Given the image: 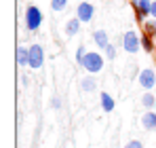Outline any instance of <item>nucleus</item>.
Masks as SVG:
<instances>
[{
  "instance_id": "1",
  "label": "nucleus",
  "mask_w": 156,
  "mask_h": 148,
  "mask_svg": "<svg viewBox=\"0 0 156 148\" xmlns=\"http://www.w3.org/2000/svg\"><path fill=\"white\" fill-rule=\"evenodd\" d=\"M80 66L89 74L101 72V70H104V55H99V53H95V51H89V53L84 55V59H82Z\"/></svg>"
},
{
  "instance_id": "2",
  "label": "nucleus",
  "mask_w": 156,
  "mask_h": 148,
  "mask_svg": "<svg viewBox=\"0 0 156 148\" xmlns=\"http://www.w3.org/2000/svg\"><path fill=\"white\" fill-rule=\"evenodd\" d=\"M42 11L36 6V4H27L26 9V28L27 32H36L40 25H42Z\"/></svg>"
},
{
  "instance_id": "3",
  "label": "nucleus",
  "mask_w": 156,
  "mask_h": 148,
  "mask_svg": "<svg viewBox=\"0 0 156 148\" xmlns=\"http://www.w3.org/2000/svg\"><path fill=\"white\" fill-rule=\"evenodd\" d=\"M122 49L127 51V53H131V55L141 49V36L135 30H127L125 32V36H122Z\"/></svg>"
},
{
  "instance_id": "4",
  "label": "nucleus",
  "mask_w": 156,
  "mask_h": 148,
  "mask_svg": "<svg viewBox=\"0 0 156 148\" xmlns=\"http://www.w3.org/2000/svg\"><path fill=\"white\" fill-rule=\"evenodd\" d=\"M42 64H44V49H42V45H30V61H27V68H32V70H38V68H42Z\"/></svg>"
},
{
  "instance_id": "5",
  "label": "nucleus",
  "mask_w": 156,
  "mask_h": 148,
  "mask_svg": "<svg viewBox=\"0 0 156 148\" xmlns=\"http://www.w3.org/2000/svg\"><path fill=\"white\" fill-rule=\"evenodd\" d=\"M131 4L135 6L139 24H144V19H148V17H152V0H133Z\"/></svg>"
},
{
  "instance_id": "6",
  "label": "nucleus",
  "mask_w": 156,
  "mask_h": 148,
  "mask_svg": "<svg viewBox=\"0 0 156 148\" xmlns=\"http://www.w3.org/2000/svg\"><path fill=\"white\" fill-rule=\"evenodd\" d=\"M137 80H139V85H141L146 91L154 89L156 87V70L154 68H144L141 72L137 74Z\"/></svg>"
},
{
  "instance_id": "7",
  "label": "nucleus",
  "mask_w": 156,
  "mask_h": 148,
  "mask_svg": "<svg viewBox=\"0 0 156 148\" xmlns=\"http://www.w3.org/2000/svg\"><path fill=\"white\" fill-rule=\"evenodd\" d=\"M93 15H95V6L91 4V2H80L76 6V17L82 21V24H89V21H93Z\"/></svg>"
},
{
  "instance_id": "8",
  "label": "nucleus",
  "mask_w": 156,
  "mask_h": 148,
  "mask_svg": "<svg viewBox=\"0 0 156 148\" xmlns=\"http://www.w3.org/2000/svg\"><path fill=\"white\" fill-rule=\"evenodd\" d=\"M141 125H144V129L154 131V129H156V112H154V110H146V112H144V117H141Z\"/></svg>"
},
{
  "instance_id": "9",
  "label": "nucleus",
  "mask_w": 156,
  "mask_h": 148,
  "mask_svg": "<svg viewBox=\"0 0 156 148\" xmlns=\"http://www.w3.org/2000/svg\"><path fill=\"white\" fill-rule=\"evenodd\" d=\"M15 57H17V64H19L21 68H26L27 61H30V47H23V45H19V47L15 49Z\"/></svg>"
},
{
  "instance_id": "10",
  "label": "nucleus",
  "mask_w": 156,
  "mask_h": 148,
  "mask_svg": "<svg viewBox=\"0 0 156 148\" xmlns=\"http://www.w3.org/2000/svg\"><path fill=\"white\" fill-rule=\"evenodd\" d=\"M110 38H108V34H105V30H95L93 32V43L99 47V49H105L110 43H108Z\"/></svg>"
},
{
  "instance_id": "11",
  "label": "nucleus",
  "mask_w": 156,
  "mask_h": 148,
  "mask_svg": "<svg viewBox=\"0 0 156 148\" xmlns=\"http://www.w3.org/2000/svg\"><path fill=\"white\" fill-rule=\"evenodd\" d=\"M141 47H144V51H146V53H154V51H156V40H154V36L146 32V34L141 36Z\"/></svg>"
},
{
  "instance_id": "12",
  "label": "nucleus",
  "mask_w": 156,
  "mask_h": 148,
  "mask_svg": "<svg viewBox=\"0 0 156 148\" xmlns=\"http://www.w3.org/2000/svg\"><path fill=\"white\" fill-rule=\"evenodd\" d=\"M80 87H82V91H87V93L95 91V89H97V80H95V76H93V74L84 76V78L80 80Z\"/></svg>"
},
{
  "instance_id": "13",
  "label": "nucleus",
  "mask_w": 156,
  "mask_h": 148,
  "mask_svg": "<svg viewBox=\"0 0 156 148\" xmlns=\"http://www.w3.org/2000/svg\"><path fill=\"white\" fill-rule=\"evenodd\" d=\"M80 24H82V21H80L78 17H72V19L66 24V34H68V36H76L78 32H80Z\"/></svg>"
},
{
  "instance_id": "14",
  "label": "nucleus",
  "mask_w": 156,
  "mask_h": 148,
  "mask_svg": "<svg viewBox=\"0 0 156 148\" xmlns=\"http://www.w3.org/2000/svg\"><path fill=\"white\" fill-rule=\"evenodd\" d=\"M99 104H101V110H104V112H112V110H114V99L110 98V93H101V95H99Z\"/></svg>"
},
{
  "instance_id": "15",
  "label": "nucleus",
  "mask_w": 156,
  "mask_h": 148,
  "mask_svg": "<svg viewBox=\"0 0 156 148\" xmlns=\"http://www.w3.org/2000/svg\"><path fill=\"white\" fill-rule=\"evenodd\" d=\"M141 106L148 108V110L154 108V106H156V95H154V93H150V91H146V93L141 95Z\"/></svg>"
},
{
  "instance_id": "16",
  "label": "nucleus",
  "mask_w": 156,
  "mask_h": 148,
  "mask_svg": "<svg viewBox=\"0 0 156 148\" xmlns=\"http://www.w3.org/2000/svg\"><path fill=\"white\" fill-rule=\"evenodd\" d=\"M51 9L55 11V13L66 11V9H68V0H51Z\"/></svg>"
},
{
  "instance_id": "17",
  "label": "nucleus",
  "mask_w": 156,
  "mask_h": 148,
  "mask_svg": "<svg viewBox=\"0 0 156 148\" xmlns=\"http://www.w3.org/2000/svg\"><path fill=\"white\" fill-rule=\"evenodd\" d=\"M105 57H108V59H110V61H112V59H114V57H116V47H114V45H112V43H110V45H108V47H105Z\"/></svg>"
},
{
  "instance_id": "18",
  "label": "nucleus",
  "mask_w": 156,
  "mask_h": 148,
  "mask_svg": "<svg viewBox=\"0 0 156 148\" xmlns=\"http://www.w3.org/2000/svg\"><path fill=\"white\" fill-rule=\"evenodd\" d=\"M87 53H89V51L84 49L82 45H80V47H78V49H76V61H78V66L82 64V59H84V55H87Z\"/></svg>"
},
{
  "instance_id": "19",
  "label": "nucleus",
  "mask_w": 156,
  "mask_h": 148,
  "mask_svg": "<svg viewBox=\"0 0 156 148\" xmlns=\"http://www.w3.org/2000/svg\"><path fill=\"white\" fill-rule=\"evenodd\" d=\"M144 28H146L148 34H154V32H156V19H154V21H144Z\"/></svg>"
},
{
  "instance_id": "20",
  "label": "nucleus",
  "mask_w": 156,
  "mask_h": 148,
  "mask_svg": "<svg viewBox=\"0 0 156 148\" xmlns=\"http://www.w3.org/2000/svg\"><path fill=\"white\" fill-rule=\"evenodd\" d=\"M125 148H144V142H139V140H131L127 142V146Z\"/></svg>"
},
{
  "instance_id": "21",
  "label": "nucleus",
  "mask_w": 156,
  "mask_h": 148,
  "mask_svg": "<svg viewBox=\"0 0 156 148\" xmlns=\"http://www.w3.org/2000/svg\"><path fill=\"white\" fill-rule=\"evenodd\" d=\"M51 106H53V108H55V110H59V108H61V99H59V98H57V95H55V98L51 99Z\"/></svg>"
},
{
  "instance_id": "22",
  "label": "nucleus",
  "mask_w": 156,
  "mask_h": 148,
  "mask_svg": "<svg viewBox=\"0 0 156 148\" xmlns=\"http://www.w3.org/2000/svg\"><path fill=\"white\" fill-rule=\"evenodd\" d=\"M21 85H23V87L30 85V78H27V76H21Z\"/></svg>"
},
{
  "instance_id": "23",
  "label": "nucleus",
  "mask_w": 156,
  "mask_h": 148,
  "mask_svg": "<svg viewBox=\"0 0 156 148\" xmlns=\"http://www.w3.org/2000/svg\"><path fill=\"white\" fill-rule=\"evenodd\" d=\"M152 17L156 19V0H152Z\"/></svg>"
},
{
  "instance_id": "24",
  "label": "nucleus",
  "mask_w": 156,
  "mask_h": 148,
  "mask_svg": "<svg viewBox=\"0 0 156 148\" xmlns=\"http://www.w3.org/2000/svg\"><path fill=\"white\" fill-rule=\"evenodd\" d=\"M152 36H154V40H156V32H154V34H152Z\"/></svg>"
},
{
  "instance_id": "25",
  "label": "nucleus",
  "mask_w": 156,
  "mask_h": 148,
  "mask_svg": "<svg viewBox=\"0 0 156 148\" xmlns=\"http://www.w3.org/2000/svg\"><path fill=\"white\" fill-rule=\"evenodd\" d=\"M154 55H156V51H154Z\"/></svg>"
}]
</instances>
